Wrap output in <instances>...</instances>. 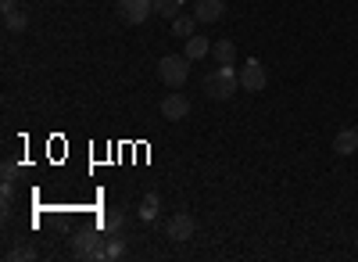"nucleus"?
I'll return each instance as SVG.
<instances>
[{
    "mask_svg": "<svg viewBox=\"0 0 358 262\" xmlns=\"http://www.w3.org/2000/svg\"><path fill=\"white\" fill-rule=\"evenodd\" d=\"M241 86V76L233 72V65H219L215 72L204 76V97L208 101H229Z\"/></svg>",
    "mask_w": 358,
    "mask_h": 262,
    "instance_id": "f257e3e1",
    "label": "nucleus"
},
{
    "mask_svg": "<svg viewBox=\"0 0 358 262\" xmlns=\"http://www.w3.org/2000/svg\"><path fill=\"white\" fill-rule=\"evenodd\" d=\"M190 76V57L187 54H165L158 62V79L165 86H183Z\"/></svg>",
    "mask_w": 358,
    "mask_h": 262,
    "instance_id": "f03ea898",
    "label": "nucleus"
},
{
    "mask_svg": "<svg viewBox=\"0 0 358 262\" xmlns=\"http://www.w3.org/2000/svg\"><path fill=\"white\" fill-rule=\"evenodd\" d=\"M69 251L76 258H97L101 251V234L97 230H76V234L69 237Z\"/></svg>",
    "mask_w": 358,
    "mask_h": 262,
    "instance_id": "7ed1b4c3",
    "label": "nucleus"
},
{
    "mask_svg": "<svg viewBox=\"0 0 358 262\" xmlns=\"http://www.w3.org/2000/svg\"><path fill=\"white\" fill-rule=\"evenodd\" d=\"M118 15L126 25H140L155 15V0H118Z\"/></svg>",
    "mask_w": 358,
    "mask_h": 262,
    "instance_id": "20e7f679",
    "label": "nucleus"
},
{
    "mask_svg": "<svg viewBox=\"0 0 358 262\" xmlns=\"http://www.w3.org/2000/svg\"><path fill=\"white\" fill-rule=\"evenodd\" d=\"M236 76H241V86H244L248 94H258V90H265V65L258 62V57H248V62H244V69L236 72Z\"/></svg>",
    "mask_w": 358,
    "mask_h": 262,
    "instance_id": "39448f33",
    "label": "nucleus"
},
{
    "mask_svg": "<svg viewBox=\"0 0 358 262\" xmlns=\"http://www.w3.org/2000/svg\"><path fill=\"white\" fill-rule=\"evenodd\" d=\"M165 234H169V241H190L194 237V216L190 212H176L172 219H169V226H165Z\"/></svg>",
    "mask_w": 358,
    "mask_h": 262,
    "instance_id": "423d86ee",
    "label": "nucleus"
},
{
    "mask_svg": "<svg viewBox=\"0 0 358 262\" xmlns=\"http://www.w3.org/2000/svg\"><path fill=\"white\" fill-rule=\"evenodd\" d=\"M126 251H129V244H126L122 234H108V237H101V251H97V258H101V262H115V258H122Z\"/></svg>",
    "mask_w": 358,
    "mask_h": 262,
    "instance_id": "0eeeda50",
    "label": "nucleus"
},
{
    "mask_svg": "<svg viewBox=\"0 0 358 262\" xmlns=\"http://www.w3.org/2000/svg\"><path fill=\"white\" fill-rule=\"evenodd\" d=\"M187 111H190V101L183 97V94H169L165 101H162V115L169 123H179V119H187Z\"/></svg>",
    "mask_w": 358,
    "mask_h": 262,
    "instance_id": "6e6552de",
    "label": "nucleus"
},
{
    "mask_svg": "<svg viewBox=\"0 0 358 262\" xmlns=\"http://www.w3.org/2000/svg\"><path fill=\"white\" fill-rule=\"evenodd\" d=\"M194 15H197V22H219L226 15V0H197Z\"/></svg>",
    "mask_w": 358,
    "mask_h": 262,
    "instance_id": "1a4fd4ad",
    "label": "nucleus"
},
{
    "mask_svg": "<svg viewBox=\"0 0 358 262\" xmlns=\"http://www.w3.org/2000/svg\"><path fill=\"white\" fill-rule=\"evenodd\" d=\"M334 151L337 155H355L358 151V130H341L334 137Z\"/></svg>",
    "mask_w": 358,
    "mask_h": 262,
    "instance_id": "9d476101",
    "label": "nucleus"
},
{
    "mask_svg": "<svg viewBox=\"0 0 358 262\" xmlns=\"http://www.w3.org/2000/svg\"><path fill=\"white\" fill-rule=\"evenodd\" d=\"M187 57H190V62H197V57H204V54H212V40H204V36H190L187 40V50H183Z\"/></svg>",
    "mask_w": 358,
    "mask_h": 262,
    "instance_id": "9b49d317",
    "label": "nucleus"
},
{
    "mask_svg": "<svg viewBox=\"0 0 358 262\" xmlns=\"http://www.w3.org/2000/svg\"><path fill=\"white\" fill-rule=\"evenodd\" d=\"M212 54H215V62H219V65H233L236 43H229V40H215V43H212Z\"/></svg>",
    "mask_w": 358,
    "mask_h": 262,
    "instance_id": "f8f14e48",
    "label": "nucleus"
},
{
    "mask_svg": "<svg viewBox=\"0 0 358 262\" xmlns=\"http://www.w3.org/2000/svg\"><path fill=\"white\" fill-rule=\"evenodd\" d=\"M158 212H162L158 194H147V198L140 201V219H143V223H155V219H158Z\"/></svg>",
    "mask_w": 358,
    "mask_h": 262,
    "instance_id": "ddd939ff",
    "label": "nucleus"
},
{
    "mask_svg": "<svg viewBox=\"0 0 358 262\" xmlns=\"http://www.w3.org/2000/svg\"><path fill=\"white\" fill-rule=\"evenodd\" d=\"M194 22H197V15H176L172 33H176L179 40H190V36H194Z\"/></svg>",
    "mask_w": 358,
    "mask_h": 262,
    "instance_id": "4468645a",
    "label": "nucleus"
},
{
    "mask_svg": "<svg viewBox=\"0 0 358 262\" xmlns=\"http://www.w3.org/2000/svg\"><path fill=\"white\" fill-rule=\"evenodd\" d=\"M122 223H126V212H122V209H108V212H104V230H108V234H118V230H122Z\"/></svg>",
    "mask_w": 358,
    "mask_h": 262,
    "instance_id": "2eb2a0df",
    "label": "nucleus"
},
{
    "mask_svg": "<svg viewBox=\"0 0 358 262\" xmlns=\"http://www.w3.org/2000/svg\"><path fill=\"white\" fill-rule=\"evenodd\" d=\"M187 0H155V15H165V18H176L179 8H183Z\"/></svg>",
    "mask_w": 358,
    "mask_h": 262,
    "instance_id": "dca6fc26",
    "label": "nucleus"
},
{
    "mask_svg": "<svg viewBox=\"0 0 358 262\" xmlns=\"http://www.w3.org/2000/svg\"><path fill=\"white\" fill-rule=\"evenodd\" d=\"M4 29H8V33H22V29H25V15L18 8L4 11Z\"/></svg>",
    "mask_w": 358,
    "mask_h": 262,
    "instance_id": "f3484780",
    "label": "nucleus"
},
{
    "mask_svg": "<svg viewBox=\"0 0 358 262\" xmlns=\"http://www.w3.org/2000/svg\"><path fill=\"white\" fill-rule=\"evenodd\" d=\"M50 230H57V234H69V230H72L69 212H50Z\"/></svg>",
    "mask_w": 358,
    "mask_h": 262,
    "instance_id": "a211bd4d",
    "label": "nucleus"
},
{
    "mask_svg": "<svg viewBox=\"0 0 358 262\" xmlns=\"http://www.w3.org/2000/svg\"><path fill=\"white\" fill-rule=\"evenodd\" d=\"M4 258H8V262H18V258L29 262V258H36V248H33V244H22V248H11Z\"/></svg>",
    "mask_w": 358,
    "mask_h": 262,
    "instance_id": "6ab92c4d",
    "label": "nucleus"
},
{
    "mask_svg": "<svg viewBox=\"0 0 358 262\" xmlns=\"http://www.w3.org/2000/svg\"><path fill=\"white\" fill-rule=\"evenodd\" d=\"M0 177H4V180H18V162H15V158H4V165H0Z\"/></svg>",
    "mask_w": 358,
    "mask_h": 262,
    "instance_id": "aec40b11",
    "label": "nucleus"
},
{
    "mask_svg": "<svg viewBox=\"0 0 358 262\" xmlns=\"http://www.w3.org/2000/svg\"><path fill=\"white\" fill-rule=\"evenodd\" d=\"M15 4H18V0H0V11H11Z\"/></svg>",
    "mask_w": 358,
    "mask_h": 262,
    "instance_id": "412c9836",
    "label": "nucleus"
}]
</instances>
